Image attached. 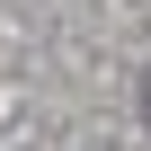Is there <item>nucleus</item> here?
I'll list each match as a JSON object with an SVG mask.
<instances>
[{
    "mask_svg": "<svg viewBox=\"0 0 151 151\" xmlns=\"http://www.w3.org/2000/svg\"><path fill=\"white\" fill-rule=\"evenodd\" d=\"M142 116H151V89H142Z\"/></svg>",
    "mask_w": 151,
    "mask_h": 151,
    "instance_id": "nucleus-1",
    "label": "nucleus"
}]
</instances>
